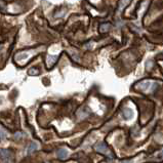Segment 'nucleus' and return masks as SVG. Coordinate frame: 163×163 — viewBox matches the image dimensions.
<instances>
[{
  "instance_id": "13",
  "label": "nucleus",
  "mask_w": 163,
  "mask_h": 163,
  "mask_svg": "<svg viewBox=\"0 0 163 163\" xmlns=\"http://www.w3.org/2000/svg\"><path fill=\"white\" fill-rule=\"evenodd\" d=\"M154 158L156 159V160H158V161H159V160H162L163 159V149L160 150L159 152H157L156 155L154 156Z\"/></svg>"
},
{
  "instance_id": "10",
  "label": "nucleus",
  "mask_w": 163,
  "mask_h": 163,
  "mask_svg": "<svg viewBox=\"0 0 163 163\" xmlns=\"http://www.w3.org/2000/svg\"><path fill=\"white\" fill-rule=\"evenodd\" d=\"M122 115L125 119H131L133 117V112L130 110V109H124L122 112Z\"/></svg>"
},
{
  "instance_id": "11",
  "label": "nucleus",
  "mask_w": 163,
  "mask_h": 163,
  "mask_svg": "<svg viewBox=\"0 0 163 163\" xmlns=\"http://www.w3.org/2000/svg\"><path fill=\"white\" fill-rule=\"evenodd\" d=\"M39 74L40 70L37 67H33V68L29 69V71H28V75H30V76H38Z\"/></svg>"
},
{
  "instance_id": "7",
  "label": "nucleus",
  "mask_w": 163,
  "mask_h": 163,
  "mask_svg": "<svg viewBox=\"0 0 163 163\" xmlns=\"http://www.w3.org/2000/svg\"><path fill=\"white\" fill-rule=\"evenodd\" d=\"M56 156H58V158L61 160L67 159V157H68V151L64 148L59 149L58 151H56Z\"/></svg>"
},
{
  "instance_id": "8",
  "label": "nucleus",
  "mask_w": 163,
  "mask_h": 163,
  "mask_svg": "<svg viewBox=\"0 0 163 163\" xmlns=\"http://www.w3.org/2000/svg\"><path fill=\"white\" fill-rule=\"evenodd\" d=\"M110 29H111V24H110V23H103V24H101L100 27H99V31H100L101 34L107 33Z\"/></svg>"
},
{
  "instance_id": "9",
  "label": "nucleus",
  "mask_w": 163,
  "mask_h": 163,
  "mask_svg": "<svg viewBox=\"0 0 163 163\" xmlns=\"http://www.w3.org/2000/svg\"><path fill=\"white\" fill-rule=\"evenodd\" d=\"M65 14H66V9H65V8H59V9L54 11L53 18H54V19H61V18L64 17Z\"/></svg>"
},
{
  "instance_id": "16",
  "label": "nucleus",
  "mask_w": 163,
  "mask_h": 163,
  "mask_svg": "<svg viewBox=\"0 0 163 163\" xmlns=\"http://www.w3.org/2000/svg\"><path fill=\"white\" fill-rule=\"evenodd\" d=\"M22 136H23L22 133H15V139H21L22 138Z\"/></svg>"
},
{
  "instance_id": "1",
  "label": "nucleus",
  "mask_w": 163,
  "mask_h": 163,
  "mask_svg": "<svg viewBox=\"0 0 163 163\" xmlns=\"http://www.w3.org/2000/svg\"><path fill=\"white\" fill-rule=\"evenodd\" d=\"M42 50H43L42 46H38V47L21 50L14 54V62L17 63V65H19L20 67H24L29 63V62L32 61V59L34 58V56H37L38 53H40Z\"/></svg>"
},
{
  "instance_id": "6",
  "label": "nucleus",
  "mask_w": 163,
  "mask_h": 163,
  "mask_svg": "<svg viewBox=\"0 0 163 163\" xmlns=\"http://www.w3.org/2000/svg\"><path fill=\"white\" fill-rule=\"evenodd\" d=\"M89 109H87L86 107H82V108H80L79 110H78V112H77L76 114V116H77V118L80 119V120H82V119H84V118H86L87 116L89 115Z\"/></svg>"
},
{
  "instance_id": "17",
  "label": "nucleus",
  "mask_w": 163,
  "mask_h": 163,
  "mask_svg": "<svg viewBox=\"0 0 163 163\" xmlns=\"http://www.w3.org/2000/svg\"><path fill=\"white\" fill-rule=\"evenodd\" d=\"M5 136V133L3 130H2V129H0V139L1 138H4Z\"/></svg>"
},
{
  "instance_id": "3",
  "label": "nucleus",
  "mask_w": 163,
  "mask_h": 163,
  "mask_svg": "<svg viewBox=\"0 0 163 163\" xmlns=\"http://www.w3.org/2000/svg\"><path fill=\"white\" fill-rule=\"evenodd\" d=\"M157 84L153 83V82H150V81H143V82H139L138 85V89L142 90L144 92H152L154 91L155 88H156Z\"/></svg>"
},
{
  "instance_id": "15",
  "label": "nucleus",
  "mask_w": 163,
  "mask_h": 163,
  "mask_svg": "<svg viewBox=\"0 0 163 163\" xmlns=\"http://www.w3.org/2000/svg\"><path fill=\"white\" fill-rule=\"evenodd\" d=\"M152 65H153V63H152L151 61L147 62V64H146V67H147V69H148V70H149V69H151V68H150V67H151Z\"/></svg>"
},
{
  "instance_id": "5",
  "label": "nucleus",
  "mask_w": 163,
  "mask_h": 163,
  "mask_svg": "<svg viewBox=\"0 0 163 163\" xmlns=\"http://www.w3.org/2000/svg\"><path fill=\"white\" fill-rule=\"evenodd\" d=\"M59 59V56H50V54H46L45 56V66L47 69L53 68L54 64L56 63Z\"/></svg>"
},
{
  "instance_id": "4",
  "label": "nucleus",
  "mask_w": 163,
  "mask_h": 163,
  "mask_svg": "<svg viewBox=\"0 0 163 163\" xmlns=\"http://www.w3.org/2000/svg\"><path fill=\"white\" fill-rule=\"evenodd\" d=\"M0 160L4 162H9L14 160V155H12L11 152L9 150L6 149H2L0 150Z\"/></svg>"
},
{
  "instance_id": "2",
  "label": "nucleus",
  "mask_w": 163,
  "mask_h": 163,
  "mask_svg": "<svg viewBox=\"0 0 163 163\" xmlns=\"http://www.w3.org/2000/svg\"><path fill=\"white\" fill-rule=\"evenodd\" d=\"M94 150L97 152H99V153H101V154L106 155V156L109 157V158H113V157H114L113 152L109 149V147L104 143V142H100V143H97V145H95Z\"/></svg>"
},
{
  "instance_id": "14",
  "label": "nucleus",
  "mask_w": 163,
  "mask_h": 163,
  "mask_svg": "<svg viewBox=\"0 0 163 163\" xmlns=\"http://www.w3.org/2000/svg\"><path fill=\"white\" fill-rule=\"evenodd\" d=\"M36 149H37V145H36V144H31L30 147H29V150H28V151H29L30 153H31V152H33V151H34V150H36Z\"/></svg>"
},
{
  "instance_id": "12",
  "label": "nucleus",
  "mask_w": 163,
  "mask_h": 163,
  "mask_svg": "<svg viewBox=\"0 0 163 163\" xmlns=\"http://www.w3.org/2000/svg\"><path fill=\"white\" fill-rule=\"evenodd\" d=\"M131 0H120V4H119V10H122L126 5L130 3Z\"/></svg>"
}]
</instances>
